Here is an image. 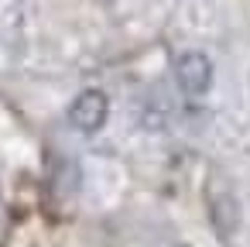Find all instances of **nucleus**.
Segmentation results:
<instances>
[{
	"label": "nucleus",
	"mask_w": 250,
	"mask_h": 247,
	"mask_svg": "<svg viewBox=\"0 0 250 247\" xmlns=\"http://www.w3.org/2000/svg\"><path fill=\"white\" fill-rule=\"evenodd\" d=\"M175 79H178V90L185 96L199 100L212 90V62L202 52H185L175 62Z\"/></svg>",
	"instance_id": "f257e3e1"
},
{
	"label": "nucleus",
	"mask_w": 250,
	"mask_h": 247,
	"mask_svg": "<svg viewBox=\"0 0 250 247\" xmlns=\"http://www.w3.org/2000/svg\"><path fill=\"white\" fill-rule=\"evenodd\" d=\"M106 117H110V100H106V93H100V90H83V93L72 100V107H69V124H72L76 131H83V134L100 131V127L106 124Z\"/></svg>",
	"instance_id": "f03ea898"
}]
</instances>
